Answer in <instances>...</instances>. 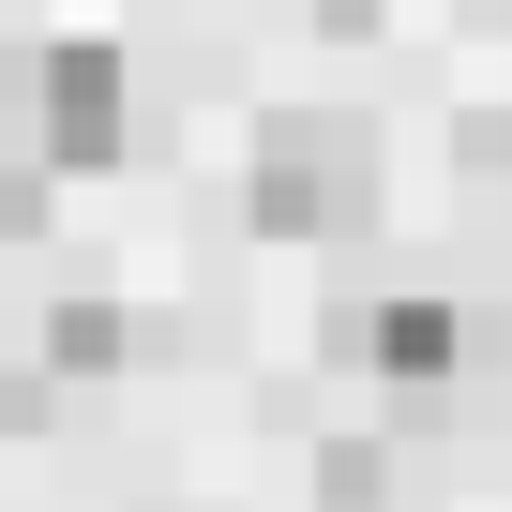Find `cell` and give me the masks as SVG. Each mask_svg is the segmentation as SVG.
<instances>
[{
    "instance_id": "1",
    "label": "cell",
    "mask_w": 512,
    "mask_h": 512,
    "mask_svg": "<svg viewBox=\"0 0 512 512\" xmlns=\"http://www.w3.org/2000/svg\"><path fill=\"white\" fill-rule=\"evenodd\" d=\"M241 211L256 241H362L377 226V121L347 106H287V121H256V166H241Z\"/></svg>"
},
{
    "instance_id": "2",
    "label": "cell",
    "mask_w": 512,
    "mask_h": 512,
    "mask_svg": "<svg viewBox=\"0 0 512 512\" xmlns=\"http://www.w3.org/2000/svg\"><path fill=\"white\" fill-rule=\"evenodd\" d=\"M121 136H136L121 46H46L31 61V166L46 181H91V166H121Z\"/></svg>"
},
{
    "instance_id": "3",
    "label": "cell",
    "mask_w": 512,
    "mask_h": 512,
    "mask_svg": "<svg viewBox=\"0 0 512 512\" xmlns=\"http://www.w3.org/2000/svg\"><path fill=\"white\" fill-rule=\"evenodd\" d=\"M332 347H347L362 377H392V392H437V377L467 362V317H452L437 287H407V302H362V317H332Z\"/></svg>"
},
{
    "instance_id": "4",
    "label": "cell",
    "mask_w": 512,
    "mask_h": 512,
    "mask_svg": "<svg viewBox=\"0 0 512 512\" xmlns=\"http://www.w3.org/2000/svg\"><path fill=\"white\" fill-rule=\"evenodd\" d=\"M136 347H151V332H136L121 302H61V317H46V377H121Z\"/></svg>"
},
{
    "instance_id": "5",
    "label": "cell",
    "mask_w": 512,
    "mask_h": 512,
    "mask_svg": "<svg viewBox=\"0 0 512 512\" xmlns=\"http://www.w3.org/2000/svg\"><path fill=\"white\" fill-rule=\"evenodd\" d=\"M377 497H392L377 452H317V512H377Z\"/></svg>"
},
{
    "instance_id": "6",
    "label": "cell",
    "mask_w": 512,
    "mask_h": 512,
    "mask_svg": "<svg viewBox=\"0 0 512 512\" xmlns=\"http://www.w3.org/2000/svg\"><path fill=\"white\" fill-rule=\"evenodd\" d=\"M46 407H61V377H31V362H0V437H46Z\"/></svg>"
},
{
    "instance_id": "7",
    "label": "cell",
    "mask_w": 512,
    "mask_h": 512,
    "mask_svg": "<svg viewBox=\"0 0 512 512\" xmlns=\"http://www.w3.org/2000/svg\"><path fill=\"white\" fill-rule=\"evenodd\" d=\"M467 151H482V166H512V106H482V136H467Z\"/></svg>"
},
{
    "instance_id": "8",
    "label": "cell",
    "mask_w": 512,
    "mask_h": 512,
    "mask_svg": "<svg viewBox=\"0 0 512 512\" xmlns=\"http://www.w3.org/2000/svg\"><path fill=\"white\" fill-rule=\"evenodd\" d=\"M0 106H16V61H0Z\"/></svg>"
},
{
    "instance_id": "9",
    "label": "cell",
    "mask_w": 512,
    "mask_h": 512,
    "mask_svg": "<svg viewBox=\"0 0 512 512\" xmlns=\"http://www.w3.org/2000/svg\"><path fill=\"white\" fill-rule=\"evenodd\" d=\"M497 16H512V0H497Z\"/></svg>"
}]
</instances>
